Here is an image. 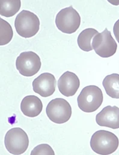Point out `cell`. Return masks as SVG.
<instances>
[{
    "label": "cell",
    "instance_id": "cell-1",
    "mask_svg": "<svg viewBox=\"0 0 119 155\" xmlns=\"http://www.w3.org/2000/svg\"><path fill=\"white\" fill-rule=\"evenodd\" d=\"M119 146L117 137L113 133L104 130L96 132L90 140L92 149L99 155L112 154L117 150Z\"/></svg>",
    "mask_w": 119,
    "mask_h": 155
},
{
    "label": "cell",
    "instance_id": "cell-2",
    "mask_svg": "<svg viewBox=\"0 0 119 155\" xmlns=\"http://www.w3.org/2000/svg\"><path fill=\"white\" fill-rule=\"evenodd\" d=\"M103 93L100 87L95 85L87 86L82 89L78 97L79 108L83 112L90 113L98 110L102 104Z\"/></svg>",
    "mask_w": 119,
    "mask_h": 155
},
{
    "label": "cell",
    "instance_id": "cell-3",
    "mask_svg": "<svg viewBox=\"0 0 119 155\" xmlns=\"http://www.w3.org/2000/svg\"><path fill=\"white\" fill-rule=\"evenodd\" d=\"M14 27L18 34L25 38L35 36L40 28V21L34 13L24 10L16 17Z\"/></svg>",
    "mask_w": 119,
    "mask_h": 155
},
{
    "label": "cell",
    "instance_id": "cell-4",
    "mask_svg": "<svg viewBox=\"0 0 119 155\" xmlns=\"http://www.w3.org/2000/svg\"><path fill=\"white\" fill-rule=\"evenodd\" d=\"M4 144L6 149L11 154L21 155L26 152L29 146L27 133L21 128L10 129L5 134Z\"/></svg>",
    "mask_w": 119,
    "mask_h": 155
},
{
    "label": "cell",
    "instance_id": "cell-5",
    "mask_svg": "<svg viewBox=\"0 0 119 155\" xmlns=\"http://www.w3.org/2000/svg\"><path fill=\"white\" fill-rule=\"evenodd\" d=\"M56 24L63 33L72 34L75 33L81 24V16L72 5L61 9L56 18Z\"/></svg>",
    "mask_w": 119,
    "mask_h": 155
},
{
    "label": "cell",
    "instance_id": "cell-6",
    "mask_svg": "<svg viewBox=\"0 0 119 155\" xmlns=\"http://www.w3.org/2000/svg\"><path fill=\"white\" fill-rule=\"evenodd\" d=\"M92 47L98 56L108 58L116 53L117 44L110 31L106 28L102 33H99L93 38Z\"/></svg>",
    "mask_w": 119,
    "mask_h": 155
},
{
    "label": "cell",
    "instance_id": "cell-7",
    "mask_svg": "<svg viewBox=\"0 0 119 155\" xmlns=\"http://www.w3.org/2000/svg\"><path fill=\"white\" fill-rule=\"evenodd\" d=\"M46 113L51 121L57 124H63L70 120L72 107L65 99L57 98L48 103Z\"/></svg>",
    "mask_w": 119,
    "mask_h": 155
},
{
    "label": "cell",
    "instance_id": "cell-8",
    "mask_svg": "<svg viewBox=\"0 0 119 155\" xmlns=\"http://www.w3.org/2000/svg\"><path fill=\"white\" fill-rule=\"evenodd\" d=\"M40 57L33 51L21 53L16 61V67L19 73L25 77L36 75L41 68Z\"/></svg>",
    "mask_w": 119,
    "mask_h": 155
},
{
    "label": "cell",
    "instance_id": "cell-9",
    "mask_svg": "<svg viewBox=\"0 0 119 155\" xmlns=\"http://www.w3.org/2000/svg\"><path fill=\"white\" fill-rule=\"evenodd\" d=\"M56 83V79L53 74L45 73L36 78L32 84L34 92L42 97H48L54 93Z\"/></svg>",
    "mask_w": 119,
    "mask_h": 155
},
{
    "label": "cell",
    "instance_id": "cell-10",
    "mask_svg": "<svg viewBox=\"0 0 119 155\" xmlns=\"http://www.w3.org/2000/svg\"><path fill=\"white\" fill-rule=\"evenodd\" d=\"M96 123L102 127L113 129L119 128V108L118 107L107 106L105 107L96 117Z\"/></svg>",
    "mask_w": 119,
    "mask_h": 155
},
{
    "label": "cell",
    "instance_id": "cell-11",
    "mask_svg": "<svg viewBox=\"0 0 119 155\" xmlns=\"http://www.w3.org/2000/svg\"><path fill=\"white\" fill-rule=\"evenodd\" d=\"M80 86L78 77L73 73L66 71L58 80V87L61 94L66 97L74 95Z\"/></svg>",
    "mask_w": 119,
    "mask_h": 155
},
{
    "label": "cell",
    "instance_id": "cell-12",
    "mask_svg": "<svg viewBox=\"0 0 119 155\" xmlns=\"http://www.w3.org/2000/svg\"><path fill=\"white\" fill-rule=\"evenodd\" d=\"M42 102L36 95L25 97L21 103V109L22 113L28 117H37L42 111Z\"/></svg>",
    "mask_w": 119,
    "mask_h": 155
},
{
    "label": "cell",
    "instance_id": "cell-13",
    "mask_svg": "<svg viewBox=\"0 0 119 155\" xmlns=\"http://www.w3.org/2000/svg\"><path fill=\"white\" fill-rule=\"evenodd\" d=\"M99 32L92 28H86L80 33L78 37L77 42L79 47L82 51L88 52L93 50L92 40Z\"/></svg>",
    "mask_w": 119,
    "mask_h": 155
},
{
    "label": "cell",
    "instance_id": "cell-14",
    "mask_svg": "<svg viewBox=\"0 0 119 155\" xmlns=\"http://www.w3.org/2000/svg\"><path fill=\"white\" fill-rule=\"evenodd\" d=\"M102 84L107 95L113 98L119 99V74H112L106 76Z\"/></svg>",
    "mask_w": 119,
    "mask_h": 155
},
{
    "label": "cell",
    "instance_id": "cell-15",
    "mask_svg": "<svg viewBox=\"0 0 119 155\" xmlns=\"http://www.w3.org/2000/svg\"><path fill=\"white\" fill-rule=\"evenodd\" d=\"M21 2L17 1H0V14L1 16L9 18L14 16L20 9Z\"/></svg>",
    "mask_w": 119,
    "mask_h": 155
},
{
    "label": "cell",
    "instance_id": "cell-16",
    "mask_svg": "<svg viewBox=\"0 0 119 155\" xmlns=\"http://www.w3.org/2000/svg\"><path fill=\"white\" fill-rule=\"evenodd\" d=\"M13 32L10 24L4 19H0V45H5L12 39Z\"/></svg>",
    "mask_w": 119,
    "mask_h": 155
},
{
    "label": "cell",
    "instance_id": "cell-17",
    "mask_svg": "<svg viewBox=\"0 0 119 155\" xmlns=\"http://www.w3.org/2000/svg\"><path fill=\"white\" fill-rule=\"evenodd\" d=\"M54 155L55 153L50 145L42 144L36 146L31 153V155Z\"/></svg>",
    "mask_w": 119,
    "mask_h": 155
},
{
    "label": "cell",
    "instance_id": "cell-18",
    "mask_svg": "<svg viewBox=\"0 0 119 155\" xmlns=\"http://www.w3.org/2000/svg\"><path fill=\"white\" fill-rule=\"evenodd\" d=\"M113 31L115 35L116 39H117V42L119 43V19H118L114 25L113 27Z\"/></svg>",
    "mask_w": 119,
    "mask_h": 155
}]
</instances>
